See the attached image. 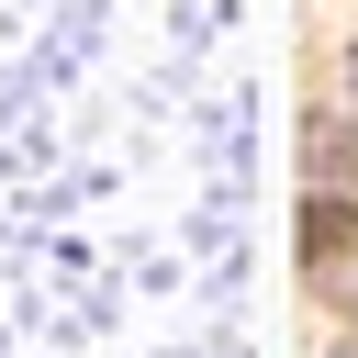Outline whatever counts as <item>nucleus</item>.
I'll return each mask as SVG.
<instances>
[{
	"instance_id": "1",
	"label": "nucleus",
	"mask_w": 358,
	"mask_h": 358,
	"mask_svg": "<svg viewBox=\"0 0 358 358\" xmlns=\"http://www.w3.org/2000/svg\"><path fill=\"white\" fill-rule=\"evenodd\" d=\"M347 246H358V213L347 201H313L302 213V257H347Z\"/></svg>"
},
{
	"instance_id": "2",
	"label": "nucleus",
	"mask_w": 358,
	"mask_h": 358,
	"mask_svg": "<svg viewBox=\"0 0 358 358\" xmlns=\"http://www.w3.org/2000/svg\"><path fill=\"white\" fill-rule=\"evenodd\" d=\"M347 291H358V268H347Z\"/></svg>"
},
{
	"instance_id": "3",
	"label": "nucleus",
	"mask_w": 358,
	"mask_h": 358,
	"mask_svg": "<svg viewBox=\"0 0 358 358\" xmlns=\"http://www.w3.org/2000/svg\"><path fill=\"white\" fill-rule=\"evenodd\" d=\"M347 358H358V347H347Z\"/></svg>"
}]
</instances>
